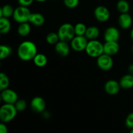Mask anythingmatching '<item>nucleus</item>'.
<instances>
[{"instance_id":"obj_9","label":"nucleus","mask_w":133,"mask_h":133,"mask_svg":"<svg viewBox=\"0 0 133 133\" xmlns=\"http://www.w3.org/2000/svg\"><path fill=\"white\" fill-rule=\"evenodd\" d=\"M1 99L5 103L14 104L18 99V96L14 90L9 88L1 91Z\"/></svg>"},{"instance_id":"obj_33","label":"nucleus","mask_w":133,"mask_h":133,"mask_svg":"<svg viewBox=\"0 0 133 133\" xmlns=\"http://www.w3.org/2000/svg\"><path fill=\"white\" fill-rule=\"evenodd\" d=\"M128 70L129 71V74L133 75V64H131V65H129L128 68Z\"/></svg>"},{"instance_id":"obj_37","label":"nucleus","mask_w":133,"mask_h":133,"mask_svg":"<svg viewBox=\"0 0 133 133\" xmlns=\"http://www.w3.org/2000/svg\"><path fill=\"white\" fill-rule=\"evenodd\" d=\"M132 53H133V45H132Z\"/></svg>"},{"instance_id":"obj_23","label":"nucleus","mask_w":133,"mask_h":133,"mask_svg":"<svg viewBox=\"0 0 133 133\" xmlns=\"http://www.w3.org/2000/svg\"><path fill=\"white\" fill-rule=\"evenodd\" d=\"M116 8L120 13H127L130 10V5L126 0H119L117 3Z\"/></svg>"},{"instance_id":"obj_24","label":"nucleus","mask_w":133,"mask_h":133,"mask_svg":"<svg viewBox=\"0 0 133 133\" xmlns=\"http://www.w3.org/2000/svg\"><path fill=\"white\" fill-rule=\"evenodd\" d=\"M12 48L9 45H1L0 46V58L5 59L11 55Z\"/></svg>"},{"instance_id":"obj_4","label":"nucleus","mask_w":133,"mask_h":133,"mask_svg":"<svg viewBox=\"0 0 133 133\" xmlns=\"http://www.w3.org/2000/svg\"><path fill=\"white\" fill-rule=\"evenodd\" d=\"M57 33L59 36L60 40L68 42L75 36L74 26L71 23H64L59 27Z\"/></svg>"},{"instance_id":"obj_3","label":"nucleus","mask_w":133,"mask_h":133,"mask_svg":"<svg viewBox=\"0 0 133 133\" xmlns=\"http://www.w3.org/2000/svg\"><path fill=\"white\" fill-rule=\"evenodd\" d=\"M85 51L89 57L92 58H97L104 53L103 44L98 40H88Z\"/></svg>"},{"instance_id":"obj_21","label":"nucleus","mask_w":133,"mask_h":133,"mask_svg":"<svg viewBox=\"0 0 133 133\" xmlns=\"http://www.w3.org/2000/svg\"><path fill=\"white\" fill-rule=\"evenodd\" d=\"M31 31V25L29 24V22H25V23H19V26L18 27V33L19 36H28L30 34Z\"/></svg>"},{"instance_id":"obj_11","label":"nucleus","mask_w":133,"mask_h":133,"mask_svg":"<svg viewBox=\"0 0 133 133\" xmlns=\"http://www.w3.org/2000/svg\"><path fill=\"white\" fill-rule=\"evenodd\" d=\"M104 88L108 94L114 96L119 93L120 90V84L119 82L116 80H109L106 82L104 86Z\"/></svg>"},{"instance_id":"obj_16","label":"nucleus","mask_w":133,"mask_h":133,"mask_svg":"<svg viewBox=\"0 0 133 133\" xmlns=\"http://www.w3.org/2000/svg\"><path fill=\"white\" fill-rule=\"evenodd\" d=\"M29 22L35 26L40 27L44 25L45 22V18L41 13H31Z\"/></svg>"},{"instance_id":"obj_18","label":"nucleus","mask_w":133,"mask_h":133,"mask_svg":"<svg viewBox=\"0 0 133 133\" xmlns=\"http://www.w3.org/2000/svg\"><path fill=\"white\" fill-rule=\"evenodd\" d=\"M99 34L100 31L98 27L96 26H91V27H87L84 36L88 39V40H96L99 36Z\"/></svg>"},{"instance_id":"obj_30","label":"nucleus","mask_w":133,"mask_h":133,"mask_svg":"<svg viewBox=\"0 0 133 133\" xmlns=\"http://www.w3.org/2000/svg\"><path fill=\"white\" fill-rule=\"evenodd\" d=\"M125 123L126 127H128L129 129H133V112L130 113L127 116L125 119Z\"/></svg>"},{"instance_id":"obj_20","label":"nucleus","mask_w":133,"mask_h":133,"mask_svg":"<svg viewBox=\"0 0 133 133\" xmlns=\"http://www.w3.org/2000/svg\"><path fill=\"white\" fill-rule=\"evenodd\" d=\"M32 60L35 66L37 67H44L48 64V58L43 53H37Z\"/></svg>"},{"instance_id":"obj_32","label":"nucleus","mask_w":133,"mask_h":133,"mask_svg":"<svg viewBox=\"0 0 133 133\" xmlns=\"http://www.w3.org/2000/svg\"><path fill=\"white\" fill-rule=\"evenodd\" d=\"M8 132V129L6 127V125L2 122V123L0 124V132L1 133H7Z\"/></svg>"},{"instance_id":"obj_15","label":"nucleus","mask_w":133,"mask_h":133,"mask_svg":"<svg viewBox=\"0 0 133 133\" xmlns=\"http://www.w3.org/2000/svg\"><path fill=\"white\" fill-rule=\"evenodd\" d=\"M118 23L122 29H127L132 25V17L128 12L121 13L119 16L118 17Z\"/></svg>"},{"instance_id":"obj_36","label":"nucleus","mask_w":133,"mask_h":133,"mask_svg":"<svg viewBox=\"0 0 133 133\" xmlns=\"http://www.w3.org/2000/svg\"><path fill=\"white\" fill-rule=\"evenodd\" d=\"M131 132L133 133V129H131Z\"/></svg>"},{"instance_id":"obj_19","label":"nucleus","mask_w":133,"mask_h":133,"mask_svg":"<svg viewBox=\"0 0 133 133\" xmlns=\"http://www.w3.org/2000/svg\"><path fill=\"white\" fill-rule=\"evenodd\" d=\"M11 29V23L9 18L0 17V32L3 35L9 33Z\"/></svg>"},{"instance_id":"obj_26","label":"nucleus","mask_w":133,"mask_h":133,"mask_svg":"<svg viewBox=\"0 0 133 133\" xmlns=\"http://www.w3.org/2000/svg\"><path fill=\"white\" fill-rule=\"evenodd\" d=\"M75 35L78 36H84L85 35L87 27L83 23H77L74 26Z\"/></svg>"},{"instance_id":"obj_7","label":"nucleus","mask_w":133,"mask_h":133,"mask_svg":"<svg viewBox=\"0 0 133 133\" xmlns=\"http://www.w3.org/2000/svg\"><path fill=\"white\" fill-rule=\"evenodd\" d=\"M113 60L112 56L105 53L97 58V65L100 70L103 71H109L113 66Z\"/></svg>"},{"instance_id":"obj_10","label":"nucleus","mask_w":133,"mask_h":133,"mask_svg":"<svg viewBox=\"0 0 133 133\" xmlns=\"http://www.w3.org/2000/svg\"><path fill=\"white\" fill-rule=\"evenodd\" d=\"M46 104L44 99L39 96H36L32 98L31 101V107L34 112L41 113L45 110Z\"/></svg>"},{"instance_id":"obj_14","label":"nucleus","mask_w":133,"mask_h":133,"mask_svg":"<svg viewBox=\"0 0 133 133\" xmlns=\"http://www.w3.org/2000/svg\"><path fill=\"white\" fill-rule=\"evenodd\" d=\"M103 36L105 42L118 41L120 36V32L116 27H109L105 30Z\"/></svg>"},{"instance_id":"obj_5","label":"nucleus","mask_w":133,"mask_h":133,"mask_svg":"<svg viewBox=\"0 0 133 133\" xmlns=\"http://www.w3.org/2000/svg\"><path fill=\"white\" fill-rule=\"evenodd\" d=\"M31 13L32 12H31L30 10L28 9V6L19 5L16 9H14L12 16L13 19L19 23L29 22Z\"/></svg>"},{"instance_id":"obj_13","label":"nucleus","mask_w":133,"mask_h":133,"mask_svg":"<svg viewBox=\"0 0 133 133\" xmlns=\"http://www.w3.org/2000/svg\"><path fill=\"white\" fill-rule=\"evenodd\" d=\"M104 53L112 56L117 54L119 51V45L118 41L105 42L103 44Z\"/></svg>"},{"instance_id":"obj_31","label":"nucleus","mask_w":133,"mask_h":133,"mask_svg":"<svg viewBox=\"0 0 133 133\" xmlns=\"http://www.w3.org/2000/svg\"><path fill=\"white\" fill-rule=\"evenodd\" d=\"M35 0H18L19 5L24 6H29L33 3Z\"/></svg>"},{"instance_id":"obj_34","label":"nucleus","mask_w":133,"mask_h":133,"mask_svg":"<svg viewBox=\"0 0 133 133\" xmlns=\"http://www.w3.org/2000/svg\"><path fill=\"white\" fill-rule=\"evenodd\" d=\"M131 35V38H132V40H133V29H132V30H131V35Z\"/></svg>"},{"instance_id":"obj_2","label":"nucleus","mask_w":133,"mask_h":133,"mask_svg":"<svg viewBox=\"0 0 133 133\" xmlns=\"http://www.w3.org/2000/svg\"><path fill=\"white\" fill-rule=\"evenodd\" d=\"M18 110L14 104L5 103L0 108V119L1 122L8 123L16 118Z\"/></svg>"},{"instance_id":"obj_8","label":"nucleus","mask_w":133,"mask_h":133,"mask_svg":"<svg viewBox=\"0 0 133 133\" xmlns=\"http://www.w3.org/2000/svg\"><path fill=\"white\" fill-rule=\"evenodd\" d=\"M94 16L97 21L100 22H105L110 18V10L106 6H97L94 10Z\"/></svg>"},{"instance_id":"obj_27","label":"nucleus","mask_w":133,"mask_h":133,"mask_svg":"<svg viewBox=\"0 0 133 133\" xmlns=\"http://www.w3.org/2000/svg\"><path fill=\"white\" fill-rule=\"evenodd\" d=\"M60 40L58 33L51 32H49L46 36V42L50 45H55Z\"/></svg>"},{"instance_id":"obj_12","label":"nucleus","mask_w":133,"mask_h":133,"mask_svg":"<svg viewBox=\"0 0 133 133\" xmlns=\"http://www.w3.org/2000/svg\"><path fill=\"white\" fill-rule=\"evenodd\" d=\"M55 49L56 53L61 57H66L70 53V47L68 44V42L59 40L55 45Z\"/></svg>"},{"instance_id":"obj_28","label":"nucleus","mask_w":133,"mask_h":133,"mask_svg":"<svg viewBox=\"0 0 133 133\" xmlns=\"http://www.w3.org/2000/svg\"><path fill=\"white\" fill-rule=\"evenodd\" d=\"M14 106L18 112H22L25 110L27 108V103L24 99H18V101L14 103Z\"/></svg>"},{"instance_id":"obj_25","label":"nucleus","mask_w":133,"mask_h":133,"mask_svg":"<svg viewBox=\"0 0 133 133\" xmlns=\"http://www.w3.org/2000/svg\"><path fill=\"white\" fill-rule=\"evenodd\" d=\"M10 84V81L7 75L4 73L0 74V90L1 91L6 89Z\"/></svg>"},{"instance_id":"obj_22","label":"nucleus","mask_w":133,"mask_h":133,"mask_svg":"<svg viewBox=\"0 0 133 133\" xmlns=\"http://www.w3.org/2000/svg\"><path fill=\"white\" fill-rule=\"evenodd\" d=\"M14 9L10 5H5L0 9V17L10 18L14 14Z\"/></svg>"},{"instance_id":"obj_6","label":"nucleus","mask_w":133,"mask_h":133,"mask_svg":"<svg viewBox=\"0 0 133 133\" xmlns=\"http://www.w3.org/2000/svg\"><path fill=\"white\" fill-rule=\"evenodd\" d=\"M88 42V39L85 36L75 35L71 40V48L73 50L77 52H81L85 51Z\"/></svg>"},{"instance_id":"obj_17","label":"nucleus","mask_w":133,"mask_h":133,"mask_svg":"<svg viewBox=\"0 0 133 133\" xmlns=\"http://www.w3.org/2000/svg\"><path fill=\"white\" fill-rule=\"evenodd\" d=\"M119 83L121 88L123 89H131L133 88V75L129 74L123 75Z\"/></svg>"},{"instance_id":"obj_1","label":"nucleus","mask_w":133,"mask_h":133,"mask_svg":"<svg viewBox=\"0 0 133 133\" xmlns=\"http://www.w3.org/2000/svg\"><path fill=\"white\" fill-rule=\"evenodd\" d=\"M17 53L19 59L23 61H29L33 59L38 53L37 47L32 42L24 41L18 46Z\"/></svg>"},{"instance_id":"obj_29","label":"nucleus","mask_w":133,"mask_h":133,"mask_svg":"<svg viewBox=\"0 0 133 133\" xmlns=\"http://www.w3.org/2000/svg\"><path fill=\"white\" fill-rule=\"evenodd\" d=\"M79 3V0H64V4L68 9H75Z\"/></svg>"},{"instance_id":"obj_35","label":"nucleus","mask_w":133,"mask_h":133,"mask_svg":"<svg viewBox=\"0 0 133 133\" xmlns=\"http://www.w3.org/2000/svg\"><path fill=\"white\" fill-rule=\"evenodd\" d=\"M35 1H38V2H45V1H48V0H35Z\"/></svg>"}]
</instances>
